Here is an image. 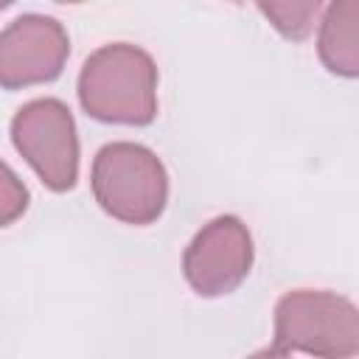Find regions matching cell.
I'll return each instance as SVG.
<instances>
[{
  "label": "cell",
  "mask_w": 359,
  "mask_h": 359,
  "mask_svg": "<svg viewBox=\"0 0 359 359\" xmlns=\"http://www.w3.org/2000/svg\"><path fill=\"white\" fill-rule=\"evenodd\" d=\"M79 101L93 118L107 123H151L157 115L154 59L129 42L98 48L81 65Z\"/></svg>",
  "instance_id": "obj_1"
},
{
  "label": "cell",
  "mask_w": 359,
  "mask_h": 359,
  "mask_svg": "<svg viewBox=\"0 0 359 359\" xmlns=\"http://www.w3.org/2000/svg\"><path fill=\"white\" fill-rule=\"evenodd\" d=\"M275 348L317 359L359 356V309L325 289L286 292L275 306Z\"/></svg>",
  "instance_id": "obj_2"
},
{
  "label": "cell",
  "mask_w": 359,
  "mask_h": 359,
  "mask_svg": "<svg viewBox=\"0 0 359 359\" xmlns=\"http://www.w3.org/2000/svg\"><path fill=\"white\" fill-rule=\"evenodd\" d=\"M90 185L95 202L126 224H151L168 199L163 163L151 149L129 140H115L98 149Z\"/></svg>",
  "instance_id": "obj_3"
},
{
  "label": "cell",
  "mask_w": 359,
  "mask_h": 359,
  "mask_svg": "<svg viewBox=\"0 0 359 359\" xmlns=\"http://www.w3.org/2000/svg\"><path fill=\"white\" fill-rule=\"evenodd\" d=\"M11 140L50 191H70L79 177V137L59 98H36L17 109Z\"/></svg>",
  "instance_id": "obj_4"
},
{
  "label": "cell",
  "mask_w": 359,
  "mask_h": 359,
  "mask_svg": "<svg viewBox=\"0 0 359 359\" xmlns=\"http://www.w3.org/2000/svg\"><path fill=\"white\" fill-rule=\"evenodd\" d=\"M252 266V236L236 216L210 219L188 244L182 272L191 289L202 297L233 292Z\"/></svg>",
  "instance_id": "obj_5"
},
{
  "label": "cell",
  "mask_w": 359,
  "mask_h": 359,
  "mask_svg": "<svg viewBox=\"0 0 359 359\" xmlns=\"http://www.w3.org/2000/svg\"><path fill=\"white\" fill-rule=\"evenodd\" d=\"M70 53L67 31L45 14L14 17L0 34V84L6 90L50 81Z\"/></svg>",
  "instance_id": "obj_6"
},
{
  "label": "cell",
  "mask_w": 359,
  "mask_h": 359,
  "mask_svg": "<svg viewBox=\"0 0 359 359\" xmlns=\"http://www.w3.org/2000/svg\"><path fill=\"white\" fill-rule=\"evenodd\" d=\"M323 65L337 76H359V0H337L325 6L317 34Z\"/></svg>",
  "instance_id": "obj_7"
},
{
  "label": "cell",
  "mask_w": 359,
  "mask_h": 359,
  "mask_svg": "<svg viewBox=\"0 0 359 359\" xmlns=\"http://www.w3.org/2000/svg\"><path fill=\"white\" fill-rule=\"evenodd\" d=\"M258 8L272 20V25L286 39H306L323 6L317 0H306V3H261Z\"/></svg>",
  "instance_id": "obj_8"
},
{
  "label": "cell",
  "mask_w": 359,
  "mask_h": 359,
  "mask_svg": "<svg viewBox=\"0 0 359 359\" xmlns=\"http://www.w3.org/2000/svg\"><path fill=\"white\" fill-rule=\"evenodd\" d=\"M28 205V191L22 188V182L14 177V171L6 165L3 168V202H0V219L3 224H11Z\"/></svg>",
  "instance_id": "obj_9"
},
{
  "label": "cell",
  "mask_w": 359,
  "mask_h": 359,
  "mask_svg": "<svg viewBox=\"0 0 359 359\" xmlns=\"http://www.w3.org/2000/svg\"><path fill=\"white\" fill-rule=\"evenodd\" d=\"M247 359H292V356L286 351H280V348H264V351H258V353H252Z\"/></svg>",
  "instance_id": "obj_10"
}]
</instances>
